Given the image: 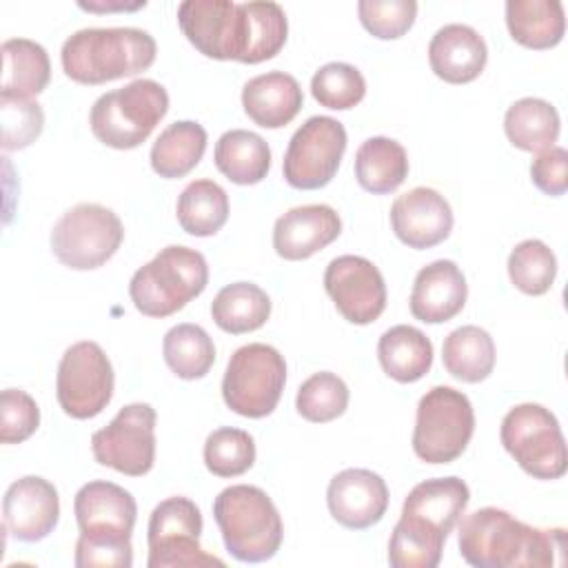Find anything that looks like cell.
<instances>
[{
	"instance_id": "cell-10",
	"label": "cell",
	"mask_w": 568,
	"mask_h": 568,
	"mask_svg": "<svg viewBox=\"0 0 568 568\" xmlns=\"http://www.w3.org/2000/svg\"><path fill=\"white\" fill-rule=\"evenodd\" d=\"M124 240L120 217L93 202L64 211L51 229V251L60 264L73 271H91L115 255Z\"/></svg>"
},
{
	"instance_id": "cell-42",
	"label": "cell",
	"mask_w": 568,
	"mask_h": 568,
	"mask_svg": "<svg viewBox=\"0 0 568 568\" xmlns=\"http://www.w3.org/2000/svg\"><path fill=\"white\" fill-rule=\"evenodd\" d=\"M0 124H2V149L18 151L29 146L44 126L42 106L27 98H2L0 95Z\"/></svg>"
},
{
	"instance_id": "cell-46",
	"label": "cell",
	"mask_w": 568,
	"mask_h": 568,
	"mask_svg": "<svg viewBox=\"0 0 568 568\" xmlns=\"http://www.w3.org/2000/svg\"><path fill=\"white\" fill-rule=\"evenodd\" d=\"M80 9L87 11H135L140 7H144V0H135V2H124V0H115V2H78Z\"/></svg>"
},
{
	"instance_id": "cell-27",
	"label": "cell",
	"mask_w": 568,
	"mask_h": 568,
	"mask_svg": "<svg viewBox=\"0 0 568 568\" xmlns=\"http://www.w3.org/2000/svg\"><path fill=\"white\" fill-rule=\"evenodd\" d=\"M382 371L399 384L422 379L433 366V344L415 326L397 324L382 333L377 342Z\"/></svg>"
},
{
	"instance_id": "cell-39",
	"label": "cell",
	"mask_w": 568,
	"mask_h": 568,
	"mask_svg": "<svg viewBox=\"0 0 568 568\" xmlns=\"http://www.w3.org/2000/svg\"><path fill=\"white\" fill-rule=\"evenodd\" d=\"M348 406V386L342 377L331 371L313 373L308 379L302 382L295 395L297 413L315 424L333 422L344 415Z\"/></svg>"
},
{
	"instance_id": "cell-37",
	"label": "cell",
	"mask_w": 568,
	"mask_h": 568,
	"mask_svg": "<svg viewBox=\"0 0 568 568\" xmlns=\"http://www.w3.org/2000/svg\"><path fill=\"white\" fill-rule=\"evenodd\" d=\"M166 366L180 379L204 377L215 362V346L209 333L197 324H178L166 331L162 342Z\"/></svg>"
},
{
	"instance_id": "cell-21",
	"label": "cell",
	"mask_w": 568,
	"mask_h": 568,
	"mask_svg": "<svg viewBox=\"0 0 568 568\" xmlns=\"http://www.w3.org/2000/svg\"><path fill=\"white\" fill-rule=\"evenodd\" d=\"M468 284L453 260H435L419 268L410 291V313L424 324L453 320L466 304Z\"/></svg>"
},
{
	"instance_id": "cell-16",
	"label": "cell",
	"mask_w": 568,
	"mask_h": 568,
	"mask_svg": "<svg viewBox=\"0 0 568 568\" xmlns=\"http://www.w3.org/2000/svg\"><path fill=\"white\" fill-rule=\"evenodd\" d=\"M453 222L448 200L430 186H415L397 195L390 206L393 233L399 242L417 251L444 242L453 231Z\"/></svg>"
},
{
	"instance_id": "cell-11",
	"label": "cell",
	"mask_w": 568,
	"mask_h": 568,
	"mask_svg": "<svg viewBox=\"0 0 568 568\" xmlns=\"http://www.w3.org/2000/svg\"><path fill=\"white\" fill-rule=\"evenodd\" d=\"M202 513L189 497L162 499L146 526L149 544V568H204L224 566L215 555H209L200 546Z\"/></svg>"
},
{
	"instance_id": "cell-35",
	"label": "cell",
	"mask_w": 568,
	"mask_h": 568,
	"mask_svg": "<svg viewBox=\"0 0 568 568\" xmlns=\"http://www.w3.org/2000/svg\"><path fill=\"white\" fill-rule=\"evenodd\" d=\"M175 215L184 233L195 237L215 235L229 220V195L213 180H193L180 193Z\"/></svg>"
},
{
	"instance_id": "cell-28",
	"label": "cell",
	"mask_w": 568,
	"mask_h": 568,
	"mask_svg": "<svg viewBox=\"0 0 568 568\" xmlns=\"http://www.w3.org/2000/svg\"><path fill=\"white\" fill-rule=\"evenodd\" d=\"M506 27L521 47L550 49L566 31L564 4L559 0H508Z\"/></svg>"
},
{
	"instance_id": "cell-2",
	"label": "cell",
	"mask_w": 568,
	"mask_h": 568,
	"mask_svg": "<svg viewBox=\"0 0 568 568\" xmlns=\"http://www.w3.org/2000/svg\"><path fill=\"white\" fill-rule=\"evenodd\" d=\"M80 528L75 541L78 568H129L133 564L131 532L138 504L129 490L113 481L84 484L73 499Z\"/></svg>"
},
{
	"instance_id": "cell-41",
	"label": "cell",
	"mask_w": 568,
	"mask_h": 568,
	"mask_svg": "<svg viewBox=\"0 0 568 568\" xmlns=\"http://www.w3.org/2000/svg\"><path fill=\"white\" fill-rule=\"evenodd\" d=\"M311 93L322 106L346 111L362 102L366 80L362 71L348 62H328L313 73Z\"/></svg>"
},
{
	"instance_id": "cell-30",
	"label": "cell",
	"mask_w": 568,
	"mask_h": 568,
	"mask_svg": "<svg viewBox=\"0 0 568 568\" xmlns=\"http://www.w3.org/2000/svg\"><path fill=\"white\" fill-rule=\"evenodd\" d=\"M215 166L235 184H257L271 169V149L262 135L246 129L222 133L213 151Z\"/></svg>"
},
{
	"instance_id": "cell-26",
	"label": "cell",
	"mask_w": 568,
	"mask_h": 568,
	"mask_svg": "<svg viewBox=\"0 0 568 568\" xmlns=\"http://www.w3.org/2000/svg\"><path fill=\"white\" fill-rule=\"evenodd\" d=\"M51 78L47 49L29 38H9L2 42V98H27L42 93Z\"/></svg>"
},
{
	"instance_id": "cell-40",
	"label": "cell",
	"mask_w": 568,
	"mask_h": 568,
	"mask_svg": "<svg viewBox=\"0 0 568 568\" xmlns=\"http://www.w3.org/2000/svg\"><path fill=\"white\" fill-rule=\"evenodd\" d=\"M204 464L215 477H237L255 464V442L242 428L222 426L204 442Z\"/></svg>"
},
{
	"instance_id": "cell-3",
	"label": "cell",
	"mask_w": 568,
	"mask_h": 568,
	"mask_svg": "<svg viewBox=\"0 0 568 568\" xmlns=\"http://www.w3.org/2000/svg\"><path fill=\"white\" fill-rule=\"evenodd\" d=\"M158 47L149 31L135 27H91L71 33L60 51L64 73L80 84H104L146 71Z\"/></svg>"
},
{
	"instance_id": "cell-44",
	"label": "cell",
	"mask_w": 568,
	"mask_h": 568,
	"mask_svg": "<svg viewBox=\"0 0 568 568\" xmlns=\"http://www.w3.org/2000/svg\"><path fill=\"white\" fill-rule=\"evenodd\" d=\"M40 426L36 399L20 388H4L0 395V442L20 444Z\"/></svg>"
},
{
	"instance_id": "cell-32",
	"label": "cell",
	"mask_w": 568,
	"mask_h": 568,
	"mask_svg": "<svg viewBox=\"0 0 568 568\" xmlns=\"http://www.w3.org/2000/svg\"><path fill=\"white\" fill-rule=\"evenodd\" d=\"M559 129L557 109L541 98H521L513 102L504 115V131L510 144L530 153L555 146Z\"/></svg>"
},
{
	"instance_id": "cell-6",
	"label": "cell",
	"mask_w": 568,
	"mask_h": 568,
	"mask_svg": "<svg viewBox=\"0 0 568 568\" xmlns=\"http://www.w3.org/2000/svg\"><path fill=\"white\" fill-rule=\"evenodd\" d=\"M169 111L166 89L149 78L102 93L89 113L93 135L111 149H135Z\"/></svg>"
},
{
	"instance_id": "cell-17",
	"label": "cell",
	"mask_w": 568,
	"mask_h": 568,
	"mask_svg": "<svg viewBox=\"0 0 568 568\" xmlns=\"http://www.w3.org/2000/svg\"><path fill=\"white\" fill-rule=\"evenodd\" d=\"M4 528L18 541H40L60 519V497L55 486L38 475L16 479L2 499Z\"/></svg>"
},
{
	"instance_id": "cell-5",
	"label": "cell",
	"mask_w": 568,
	"mask_h": 568,
	"mask_svg": "<svg viewBox=\"0 0 568 568\" xmlns=\"http://www.w3.org/2000/svg\"><path fill=\"white\" fill-rule=\"evenodd\" d=\"M206 284L209 264L204 255L195 248L171 244L133 273L129 295L142 315L166 317L184 308Z\"/></svg>"
},
{
	"instance_id": "cell-24",
	"label": "cell",
	"mask_w": 568,
	"mask_h": 568,
	"mask_svg": "<svg viewBox=\"0 0 568 568\" xmlns=\"http://www.w3.org/2000/svg\"><path fill=\"white\" fill-rule=\"evenodd\" d=\"M240 49L237 62L257 64L280 53L288 36L284 9L271 0L240 2Z\"/></svg>"
},
{
	"instance_id": "cell-20",
	"label": "cell",
	"mask_w": 568,
	"mask_h": 568,
	"mask_svg": "<svg viewBox=\"0 0 568 568\" xmlns=\"http://www.w3.org/2000/svg\"><path fill=\"white\" fill-rule=\"evenodd\" d=\"M342 233L339 213L328 204L293 206L275 220L273 248L288 262L306 260L337 240Z\"/></svg>"
},
{
	"instance_id": "cell-9",
	"label": "cell",
	"mask_w": 568,
	"mask_h": 568,
	"mask_svg": "<svg viewBox=\"0 0 568 568\" xmlns=\"http://www.w3.org/2000/svg\"><path fill=\"white\" fill-rule=\"evenodd\" d=\"M286 384V362L282 353L268 344L253 342L240 346L224 371V404L251 419L266 417L275 410Z\"/></svg>"
},
{
	"instance_id": "cell-29",
	"label": "cell",
	"mask_w": 568,
	"mask_h": 568,
	"mask_svg": "<svg viewBox=\"0 0 568 568\" xmlns=\"http://www.w3.org/2000/svg\"><path fill=\"white\" fill-rule=\"evenodd\" d=\"M355 178L368 193H393L408 178L406 149L397 140L384 135L364 140L355 153Z\"/></svg>"
},
{
	"instance_id": "cell-4",
	"label": "cell",
	"mask_w": 568,
	"mask_h": 568,
	"mask_svg": "<svg viewBox=\"0 0 568 568\" xmlns=\"http://www.w3.org/2000/svg\"><path fill=\"white\" fill-rule=\"evenodd\" d=\"M213 519L226 550L244 564H260L282 546L284 526L273 499L257 486L235 484L213 501Z\"/></svg>"
},
{
	"instance_id": "cell-23",
	"label": "cell",
	"mask_w": 568,
	"mask_h": 568,
	"mask_svg": "<svg viewBox=\"0 0 568 568\" xmlns=\"http://www.w3.org/2000/svg\"><path fill=\"white\" fill-rule=\"evenodd\" d=\"M300 82L284 71H266L251 78L242 89L244 113L264 129L286 126L302 109Z\"/></svg>"
},
{
	"instance_id": "cell-15",
	"label": "cell",
	"mask_w": 568,
	"mask_h": 568,
	"mask_svg": "<svg viewBox=\"0 0 568 568\" xmlns=\"http://www.w3.org/2000/svg\"><path fill=\"white\" fill-rule=\"evenodd\" d=\"M324 288L351 324H371L386 308V282L379 268L362 255H339L324 271Z\"/></svg>"
},
{
	"instance_id": "cell-38",
	"label": "cell",
	"mask_w": 568,
	"mask_h": 568,
	"mask_svg": "<svg viewBox=\"0 0 568 568\" xmlns=\"http://www.w3.org/2000/svg\"><path fill=\"white\" fill-rule=\"evenodd\" d=\"M557 275V257L541 240H524L508 255V277L526 295H544Z\"/></svg>"
},
{
	"instance_id": "cell-14",
	"label": "cell",
	"mask_w": 568,
	"mask_h": 568,
	"mask_svg": "<svg viewBox=\"0 0 568 568\" xmlns=\"http://www.w3.org/2000/svg\"><path fill=\"white\" fill-rule=\"evenodd\" d=\"M98 464L129 477H142L155 462V408L151 404H126L100 430L91 435Z\"/></svg>"
},
{
	"instance_id": "cell-22",
	"label": "cell",
	"mask_w": 568,
	"mask_h": 568,
	"mask_svg": "<svg viewBox=\"0 0 568 568\" xmlns=\"http://www.w3.org/2000/svg\"><path fill=\"white\" fill-rule=\"evenodd\" d=\"M488 60L486 40L477 29L450 22L435 31L428 44V62L437 78L450 84L475 80Z\"/></svg>"
},
{
	"instance_id": "cell-33",
	"label": "cell",
	"mask_w": 568,
	"mask_h": 568,
	"mask_svg": "<svg viewBox=\"0 0 568 568\" xmlns=\"http://www.w3.org/2000/svg\"><path fill=\"white\" fill-rule=\"evenodd\" d=\"M444 368L459 382H484L495 368V342L488 331L466 324L450 331L442 344Z\"/></svg>"
},
{
	"instance_id": "cell-13",
	"label": "cell",
	"mask_w": 568,
	"mask_h": 568,
	"mask_svg": "<svg viewBox=\"0 0 568 568\" xmlns=\"http://www.w3.org/2000/svg\"><path fill=\"white\" fill-rule=\"evenodd\" d=\"M346 151V129L331 115L308 118L288 140L282 173L293 189L313 191L326 186Z\"/></svg>"
},
{
	"instance_id": "cell-25",
	"label": "cell",
	"mask_w": 568,
	"mask_h": 568,
	"mask_svg": "<svg viewBox=\"0 0 568 568\" xmlns=\"http://www.w3.org/2000/svg\"><path fill=\"white\" fill-rule=\"evenodd\" d=\"M470 501V490L459 477H433L419 481L404 499L402 515L419 519L442 532H450Z\"/></svg>"
},
{
	"instance_id": "cell-1",
	"label": "cell",
	"mask_w": 568,
	"mask_h": 568,
	"mask_svg": "<svg viewBox=\"0 0 568 568\" xmlns=\"http://www.w3.org/2000/svg\"><path fill=\"white\" fill-rule=\"evenodd\" d=\"M457 544L464 561L475 568H548L566 564L564 528H535L495 506L466 515L459 521Z\"/></svg>"
},
{
	"instance_id": "cell-18",
	"label": "cell",
	"mask_w": 568,
	"mask_h": 568,
	"mask_svg": "<svg viewBox=\"0 0 568 568\" xmlns=\"http://www.w3.org/2000/svg\"><path fill=\"white\" fill-rule=\"evenodd\" d=\"M326 504L337 524L351 530H364L386 515L388 488L368 468H346L328 481Z\"/></svg>"
},
{
	"instance_id": "cell-7",
	"label": "cell",
	"mask_w": 568,
	"mask_h": 568,
	"mask_svg": "<svg viewBox=\"0 0 568 568\" xmlns=\"http://www.w3.org/2000/svg\"><path fill=\"white\" fill-rule=\"evenodd\" d=\"M501 446L535 479H559L568 468L566 439L557 417L541 404L513 406L499 428Z\"/></svg>"
},
{
	"instance_id": "cell-8",
	"label": "cell",
	"mask_w": 568,
	"mask_h": 568,
	"mask_svg": "<svg viewBox=\"0 0 568 568\" xmlns=\"http://www.w3.org/2000/svg\"><path fill=\"white\" fill-rule=\"evenodd\" d=\"M475 433L470 399L450 386H433L417 404L413 450L426 464H450Z\"/></svg>"
},
{
	"instance_id": "cell-43",
	"label": "cell",
	"mask_w": 568,
	"mask_h": 568,
	"mask_svg": "<svg viewBox=\"0 0 568 568\" xmlns=\"http://www.w3.org/2000/svg\"><path fill=\"white\" fill-rule=\"evenodd\" d=\"M359 22L379 40H395L404 36L417 16L415 0H359Z\"/></svg>"
},
{
	"instance_id": "cell-45",
	"label": "cell",
	"mask_w": 568,
	"mask_h": 568,
	"mask_svg": "<svg viewBox=\"0 0 568 568\" xmlns=\"http://www.w3.org/2000/svg\"><path fill=\"white\" fill-rule=\"evenodd\" d=\"M532 184L546 195H564L568 189V151L564 146H550L530 164Z\"/></svg>"
},
{
	"instance_id": "cell-34",
	"label": "cell",
	"mask_w": 568,
	"mask_h": 568,
	"mask_svg": "<svg viewBox=\"0 0 568 568\" xmlns=\"http://www.w3.org/2000/svg\"><path fill=\"white\" fill-rule=\"evenodd\" d=\"M271 315V300L253 282H233L217 291L211 302L213 322L231 335L257 331Z\"/></svg>"
},
{
	"instance_id": "cell-31",
	"label": "cell",
	"mask_w": 568,
	"mask_h": 568,
	"mask_svg": "<svg viewBox=\"0 0 568 568\" xmlns=\"http://www.w3.org/2000/svg\"><path fill=\"white\" fill-rule=\"evenodd\" d=\"M206 151V131L193 120L169 124L151 146V169L166 180L191 173Z\"/></svg>"
},
{
	"instance_id": "cell-19",
	"label": "cell",
	"mask_w": 568,
	"mask_h": 568,
	"mask_svg": "<svg viewBox=\"0 0 568 568\" xmlns=\"http://www.w3.org/2000/svg\"><path fill=\"white\" fill-rule=\"evenodd\" d=\"M178 24L186 40L206 58L237 60V2L184 0L178 7Z\"/></svg>"
},
{
	"instance_id": "cell-36",
	"label": "cell",
	"mask_w": 568,
	"mask_h": 568,
	"mask_svg": "<svg viewBox=\"0 0 568 568\" xmlns=\"http://www.w3.org/2000/svg\"><path fill=\"white\" fill-rule=\"evenodd\" d=\"M446 532L402 515L388 539V564L393 568H435L442 561Z\"/></svg>"
},
{
	"instance_id": "cell-12",
	"label": "cell",
	"mask_w": 568,
	"mask_h": 568,
	"mask_svg": "<svg viewBox=\"0 0 568 568\" xmlns=\"http://www.w3.org/2000/svg\"><path fill=\"white\" fill-rule=\"evenodd\" d=\"M113 366L95 342L71 344L55 375V395L60 408L73 419H91L100 415L113 397Z\"/></svg>"
}]
</instances>
